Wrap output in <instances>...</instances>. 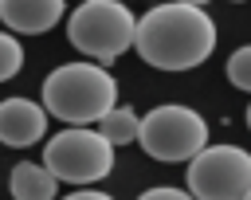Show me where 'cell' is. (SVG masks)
Here are the masks:
<instances>
[{
    "mask_svg": "<svg viewBox=\"0 0 251 200\" xmlns=\"http://www.w3.org/2000/svg\"><path fill=\"white\" fill-rule=\"evenodd\" d=\"M184 173L196 200H243L251 192V153L239 145H204Z\"/></svg>",
    "mask_w": 251,
    "mask_h": 200,
    "instance_id": "cell-6",
    "label": "cell"
},
{
    "mask_svg": "<svg viewBox=\"0 0 251 200\" xmlns=\"http://www.w3.org/2000/svg\"><path fill=\"white\" fill-rule=\"evenodd\" d=\"M82 4H86V0H82Z\"/></svg>",
    "mask_w": 251,
    "mask_h": 200,
    "instance_id": "cell-19",
    "label": "cell"
},
{
    "mask_svg": "<svg viewBox=\"0 0 251 200\" xmlns=\"http://www.w3.org/2000/svg\"><path fill=\"white\" fill-rule=\"evenodd\" d=\"M12 200H55V188H59V176L47 169V165H35V161H20L12 169Z\"/></svg>",
    "mask_w": 251,
    "mask_h": 200,
    "instance_id": "cell-9",
    "label": "cell"
},
{
    "mask_svg": "<svg viewBox=\"0 0 251 200\" xmlns=\"http://www.w3.org/2000/svg\"><path fill=\"white\" fill-rule=\"evenodd\" d=\"M137 20L118 0H86L67 20V39L90 59V63H114L126 47H133Z\"/></svg>",
    "mask_w": 251,
    "mask_h": 200,
    "instance_id": "cell-3",
    "label": "cell"
},
{
    "mask_svg": "<svg viewBox=\"0 0 251 200\" xmlns=\"http://www.w3.org/2000/svg\"><path fill=\"white\" fill-rule=\"evenodd\" d=\"M63 200H114V196H106V192H94V188H82V192H71V196H63Z\"/></svg>",
    "mask_w": 251,
    "mask_h": 200,
    "instance_id": "cell-14",
    "label": "cell"
},
{
    "mask_svg": "<svg viewBox=\"0 0 251 200\" xmlns=\"http://www.w3.org/2000/svg\"><path fill=\"white\" fill-rule=\"evenodd\" d=\"M137 200H196L188 188H169V184H161V188H145Z\"/></svg>",
    "mask_w": 251,
    "mask_h": 200,
    "instance_id": "cell-13",
    "label": "cell"
},
{
    "mask_svg": "<svg viewBox=\"0 0 251 200\" xmlns=\"http://www.w3.org/2000/svg\"><path fill=\"white\" fill-rule=\"evenodd\" d=\"M235 4H239V0H235Z\"/></svg>",
    "mask_w": 251,
    "mask_h": 200,
    "instance_id": "cell-18",
    "label": "cell"
},
{
    "mask_svg": "<svg viewBox=\"0 0 251 200\" xmlns=\"http://www.w3.org/2000/svg\"><path fill=\"white\" fill-rule=\"evenodd\" d=\"M247 125H251V106H247Z\"/></svg>",
    "mask_w": 251,
    "mask_h": 200,
    "instance_id": "cell-16",
    "label": "cell"
},
{
    "mask_svg": "<svg viewBox=\"0 0 251 200\" xmlns=\"http://www.w3.org/2000/svg\"><path fill=\"white\" fill-rule=\"evenodd\" d=\"M0 20L12 31L43 35L63 20V0H0Z\"/></svg>",
    "mask_w": 251,
    "mask_h": 200,
    "instance_id": "cell-8",
    "label": "cell"
},
{
    "mask_svg": "<svg viewBox=\"0 0 251 200\" xmlns=\"http://www.w3.org/2000/svg\"><path fill=\"white\" fill-rule=\"evenodd\" d=\"M43 106L67 125H90L118 106V82L98 63H63L43 82Z\"/></svg>",
    "mask_w": 251,
    "mask_h": 200,
    "instance_id": "cell-2",
    "label": "cell"
},
{
    "mask_svg": "<svg viewBox=\"0 0 251 200\" xmlns=\"http://www.w3.org/2000/svg\"><path fill=\"white\" fill-rule=\"evenodd\" d=\"M47 133V110L31 98H4L0 102V141L4 145H35Z\"/></svg>",
    "mask_w": 251,
    "mask_h": 200,
    "instance_id": "cell-7",
    "label": "cell"
},
{
    "mask_svg": "<svg viewBox=\"0 0 251 200\" xmlns=\"http://www.w3.org/2000/svg\"><path fill=\"white\" fill-rule=\"evenodd\" d=\"M173 4H188V8H204L208 0H173Z\"/></svg>",
    "mask_w": 251,
    "mask_h": 200,
    "instance_id": "cell-15",
    "label": "cell"
},
{
    "mask_svg": "<svg viewBox=\"0 0 251 200\" xmlns=\"http://www.w3.org/2000/svg\"><path fill=\"white\" fill-rule=\"evenodd\" d=\"M137 145L153 161H192L208 145V122L196 110L169 102V106H157L141 118Z\"/></svg>",
    "mask_w": 251,
    "mask_h": 200,
    "instance_id": "cell-4",
    "label": "cell"
},
{
    "mask_svg": "<svg viewBox=\"0 0 251 200\" xmlns=\"http://www.w3.org/2000/svg\"><path fill=\"white\" fill-rule=\"evenodd\" d=\"M227 78H231V86L251 90V47L231 51V59H227Z\"/></svg>",
    "mask_w": 251,
    "mask_h": 200,
    "instance_id": "cell-12",
    "label": "cell"
},
{
    "mask_svg": "<svg viewBox=\"0 0 251 200\" xmlns=\"http://www.w3.org/2000/svg\"><path fill=\"white\" fill-rule=\"evenodd\" d=\"M137 55L157 71H192L216 47V24L204 8L188 4H157L137 20L133 35Z\"/></svg>",
    "mask_w": 251,
    "mask_h": 200,
    "instance_id": "cell-1",
    "label": "cell"
},
{
    "mask_svg": "<svg viewBox=\"0 0 251 200\" xmlns=\"http://www.w3.org/2000/svg\"><path fill=\"white\" fill-rule=\"evenodd\" d=\"M43 165L59 176V180H71V184H94L102 176H110L114 169V145L86 129V125H71L63 133H55L43 149Z\"/></svg>",
    "mask_w": 251,
    "mask_h": 200,
    "instance_id": "cell-5",
    "label": "cell"
},
{
    "mask_svg": "<svg viewBox=\"0 0 251 200\" xmlns=\"http://www.w3.org/2000/svg\"><path fill=\"white\" fill-rule=\"evenodd\" d=\"M243 200H251V192H247V196H243Z\"/></svg>",
    "mask_w": 251,
    "mask_h": 200,
    "instance_id": "cell-17",
    "label": "cell"
},
{
    "mask_svg": "<svg viewBox=\"0 0 251 200\" xmlns=\"http://www.w3.org/2000/svg\"><path fill=\"white\" fill-rule=\"evenodd\" d=\"M98 133H102L110 145H129V141H137V133H141V118H137L129 106H114V110L98 122Z\"/></svg>",
    "mask_w": 251,
    "mask_h": 200,
    "instance_id": "cell-10",
    "label": "cell"
},
{
    "mask_svg": "<svg viewBox=\"0 0 251 200\" xmlns=\"http://www.w3.org/2000/svg\"><path fill=\"white\" fill-rule=\"evenodd\" d=\"M20 67H24V47L16 43V35L0 31V82H4V78H12Z\"/></svg>",
    "mask_w": 251,
    "mask_h": 200,
    "instance_id": "cell-11",
    "label": "cell"
}]
</instances>
